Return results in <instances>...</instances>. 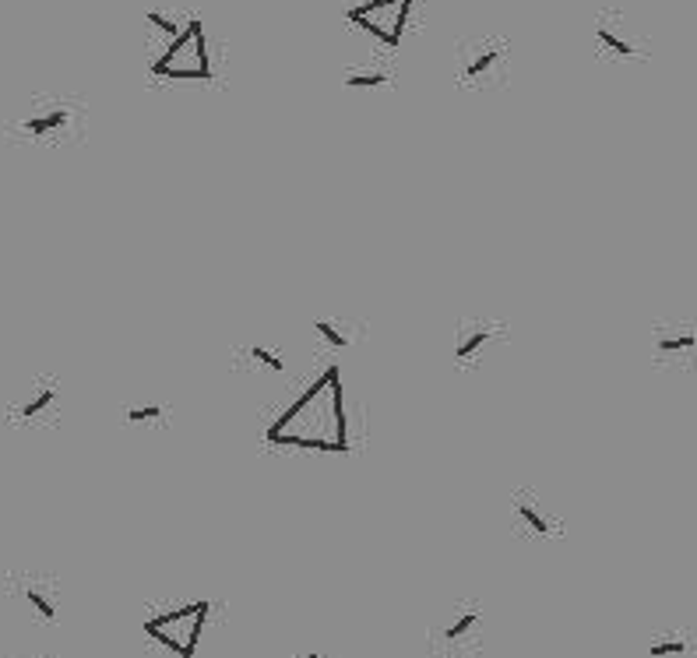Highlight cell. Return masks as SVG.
<instances>
[{"label": "cell", "instance_id": "cell-1", "mask_svg": "<svg viewBox=\"0 0 697 658\" xmlns=\"http://www.w3.org/2000/svg\"><path fill=\"white\" fill-rule=\"evenodd\" d=\"M265 440L272 447H300V451H349V416H345V388L338 363L324 366L321 377H314L265 426Z\"/></svg>", "mask_w": 697, "mask_h": 658}, {"label": "cell", "instance_id": "cell-2", "mask_svg": "<svg viewBox=\"0 0 697 658\" xmlns=\"http://www.w3.org/2000/svg\"><path fill=\"white\" fill-rule=\"evenodd\" d=\"M148 74L155 81H169V85H208L215 78L212 50H208L201 18H187L184 32H177L173 39H162L159 46L152 43Z\"/></svg>", "mask_w": 697, "mask_h": 658}, {"label": "cell", "instance_id": "cell-3", "mask_svg": "<svg viewBox=\"0 0 697 658\" xmlns=\"http://www.w3.org/2000/svg\"><path fill=\"white\" fill-rule=\"evenodd\" d=\"M85 131V110L67 96H32L8 124V138L29 145H67Z\"/></svg>", "mask_w": 697, "mask_h": 658}, {"label": "cell", "instance_id": "cell-4", "mask_svg": "<svg viewBox=\"0 0 697 658\" xmlns=\"http://www.w3.org/2000/svg\"><path fill=\"white\" fill-rule=\"evenodd\" d=\"M208 602H187V606H173L166 613H155L145 620V637L166 648L173 658H194L201 648V634L208 627Z\"/></svg>", "mask_w": 697, "mask_h": 658}, {"label": "cell", "instance_id": "cell-5", "mask_svg": "<svg viewBox=\"0 0 697 658\" xmlns=\"http://www.w3.org/2000/svg\"><path fill=\"white\" fill-rule=\"evenodd\" d=\"M412 4L416 0H356L353 8L345 11V22L374 43H381L384 50H398L405 29H409Z\"/></svg>", "mask_w": 697, "mask_h": 658}, {"label": "cell", "instance_id": "cell-6", "mask_svg": "<svg viewBox=\"0 0 697 658\" xmlns=\"http://www.w3.org/2000/svg\"><path fill=\"white\" fill-rule=\"evenodd\" d=\"M507 74V46L504 39L479 36L458 46V81L465 88H486L497 85Z\"/></svg>", "mask_w": 697, "mask_h": 658}, {"label": "cell", "instance_id": "cell-7", "mask_svg": "<svg viewBox=\"0 0 697 658\" xmlns=\"http://www.w3.org/2000/svg\"><path fill=\"white\" fill-rule=\"evenodd\" d=\"M60 409H64V391H60L57 377H36L25 384L22 395L11 402L8 423L15 426H53L60 423Z\"/></svg>", "mask_w": 697, "mask_h": 658}, {"label": "cell", "instance_id": "cell-8", "mask_svg": "<svg viewBox=\"0 0 697 658\" xmlns=\"http://www.w3.org/2000/svg\"><path fill=\"white\" fill-rule=\"evenodd\" d=\"M504 338L500 324L486 321V317H465L455 328V366L458 370H476L483 359L490 356L493 345Z\"/></svg>", "mask_w": 697, "mask_h": 658}, {"label": "cell", "instance_id": "cell-9", "mask_svg": "<svg viewBox=\"0 0 697 658\" xmlns=\"http://www.w3.org/2000/svg\"><path fill=\"white\" fill-rule=\"evenodd\" d=\"M697 356V328L683 321H666L652 328V359L659 366L683 363Z\"/></svg>", "mask_w": 697, "mask_h": 658}, {"label": "cell", "instance_id": "cell-10", "mask_svg": "<svg viewBox=\"0 0 697 658\" xmlns=\"http://www.w3.org/2000/svg\"><path fill=\"white\" fill-rule=\"evenodd\" d=\"M511 514H514V521H518V528H525V532L539 535V539H546V535H557L560 532L557 518L546 511L543 497H539V493H532V490L511 493Z\"/></svg>", "mask_w": 697, "mask_h": 658}, {"label": "cell", "instance_id": "cell-11", "mask_svg": "<svg viewBox=\"0 0 697 658\" xmlns=\"http://www.w3.org/2000/svg\"><path fill=\"white\" fill-rule=\"evenodd\" d=\"M595 43L602 46L606 53H613V57H638V43H634L631 29H627V22L620 15H602L599 22H595Z\"/></svg>", "mask_w": 697, "mask_h": 658}, {"label": "cell", "instance_id": "cell-12", "mask_svg": "<svg viewBox=\"0 0 697 658\" xmlns=\"http://www.w3.org/2000/svg\"><path fill=\"white\" fill-rule=\"evenodd\" d=\"M18 588H22V599H25V606L32 609V616H39L43 623H57L60 602H57V588H53L50 581L36 578V574H25Z\"/></svg>", "mask_w": 697, "mask_h": 658}, {"label": "cell", "instance_id": "cell-13", "mask_svg": "<svg viewBox=\"0 0 697 658\" xmlns=\"http://www.w3.org/2000/svg\"><path fill=\"white\" fill-rule=\"evenodd\" d=\"M314 335L321 338L331 352H342L356 342V328L349 317H321V321H314Z\"/></svg>", "mask_w": 697, "mask_h": 658}, {"label": "cell", "instance_id": "cell-14", "mask_svg": "<svg viewBox=\"0 0 697 658\" xmlns=\"http://www.w3.org/2000/svg\"><path fill=\"white\" fill-rule=\"evenodd\" d=\"M243 356H247V363L254 366V370H265V373H272V377H282V373L289 370L286 359H282V352L268 349V345H247V349H243Z\"/></svg>", "mask_w": 697, "mask_h": 658}, {"label": "cell", "instance_id": "cell-15", "mask_svg": "<svg viewBox=\"0 0 697 658\" xmlns=\"http://www.w3.org/2000/svg\"><path fill=\"white\" fill-rule=\"evenodd\" d=\"M124 423L131 426H162L166 423V409L162 405H127L124 409Z\"/></svg>", "mask_w": 697, "mask_h": 658}, {"label": "cell", "instance_id": "cell-16", "mask_svg": "<svg viewBox=\"0 0 697 658\" xmlns=\"http://www.w3.org/2000/svg\"><path fill=\"white\" fill-rule=\"evenodd\" d=\"M476 627H479V609L472 606V609H462V613H458L451 623H444L441 637H444V641H462V637L472 634Z\"/></svg>", "mask_w": 697, "mask_h": 658}, {"label": "cell", "instance_id": "cell-17", "mask_svg": "<svg viewBox=\"0 0 697 658\" xmlns=\"http://www.w3.org/2000/svg\"><path fill=\"white\" fill-rule=\"evenodd\" d=\"M391 74L388 71H377V67H353V71H345V85L349 88H381L388 85Z\"/></svg>", "mask_w": 697, "mask_h": 658}, {"label": "cell", "instance_id": "cell-18", "mask_svg": "<svg viewBox=\"0 0 697 658\" xmlns=\"http://www.w3.org/2000/svg\"><path fill=\"white\" fill-rule=\"evenodd\" d=\"M690 644H687V637H662V641H652V658H673V655H683Z\"/></svg>", "mask_w": 697, "mask_h": 658}, {"label": "cell", "instance_id": "cell-19", "mask_svg": "<svg viewBox=\"0 0 697 658\" xmlns=\"http://www.w3.org/2000/svg\"><path fill=\"white\" fill-rule=\"evenodd\" d=\"M307 658H321V655H307Z\"/></svg>", "mask_w": 697, "mask_h": 658}]
</instances>
